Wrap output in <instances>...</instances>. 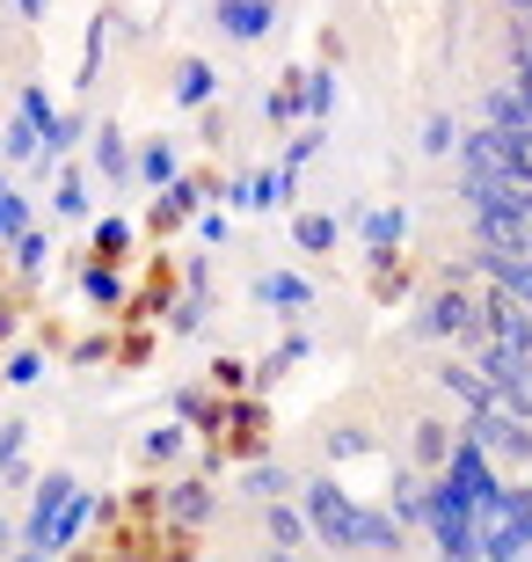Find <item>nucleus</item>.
Masks as SVG:
<instances>
[{"mask_svg":"<svg viewBox=\"0 0 532 562\" xmlns=\"http://www.w3.org/2000/svg\"><path fill=\"white\" fill-rule=\"evenodd\" d=\"M299 512L314 526V548H328V555H365V504L350 497L336 475L299 482Z\"/></svg>","mask_w":532,"mask_h":562,"instance_id":"f257e3e1","label":"nucleus"},{"mask_svg":"<svg viewBox=\"0 0 532 562\" xmlns=\"http://www.w3.org/2000/svg\"><path fill=\"white\" fill-rule=\"evenodd\" d=\"M409 336H423V344H482V307H474V292L445 278V285L416 307Z\"/></svg>","mask_w":532,"mask_h":562,"instance_id":"f03ea898","label":"nucleus"},{"mask_svg":"<svg viewBox=\"0 0 532 562\" xmlns=\"http://www.w3.org/2000/svg\"><path fill=\"white\" fill-rule=\"evenodd\" d=\"M467 438L496 460V475H503V482L532 468V424H525V417H511L503 402H489L482 417H467Z\"/></svg>","mask_w":532,"mask_h":562,"instance_id":"7ed1b4c3","label":"nucleus"},{"mask_svg":"<svg viewBox=\"0 0 532 562\" xmlns=\"http://www.w3.org/2000/svg\"><path fill=\"white\" fill-rule=\"evenodd\" d=\"M81 497V482L66 475V468H52V475L30 490V519H22V548H44L52 555V533H59V519H66V504Z\"/></svg>","mask_w":532,"mask_h":562,"instance_id":"20e7f679","label":"nucleus"},{"mask_svg":"<svg viewBox=\"0 0 532 562\" xmlns=\"http://www.w3.org/2000/svg\"><path fill=\"white\" fill-rule=\"evenodd\" d=\"M212 22H219L234 44H263L270 22H278V0H212Z\"/></svg>","mask_w":532,"mask_h":562,"instance_id":"39448f33","label":"nucleus"},{"mask_svg":"<svg viewBox=\"0 0 532 562\" xmlns=\"http://www.w3.org/2000/svg\"><path fill=\"white\" fill-rule=\"evenodd\" d=\"M452 446H460V431H452L445 417H416L409 424V468H423V475H445Z\"/></svg>","mask_w":532,"mask_h":562,"instance_id":"423d86ee","label":"nucleus"},{"mask_svg":"<svg viewBox=\"0 0 532 562\" xmlns=\"http://www.w3.org/2000/svg\"><path fill=\"white\" fill-rule=\"evenodd\" d=\"M482 125H489L496 139H532V103L518 88H489V95H482Z\"/></svg>","mask_w":532,"mask_h":562,"instance_id":"0eeeda50","label":"nucleus"},{"mask_svg":"<svg viewBox=\"0 0 532 562\" xmlns=\"http://www.w3.org/2000/svg\"><path fill=\"white\" fill-rule=\"evenodd\" d=\"M430 380H438V395H452L460 409H467V417H482V409L496 402V395H489V380L474 373V366H460V358H445V366H438Z\"/></svg>","mask_w":532,"mask_h":562,"instance_id":"6e6552de","label":"nucleus"},{"mask_svg":"<svg viewBox=\"0 0 532 562\" xmlns=\"http://www.w3.org/2000/svg\"><path fill=\"white\" fill-rule=\"evenodd\" d=\"M474 278H489L496 292H511L518 307H532V256H474Z\"/></svg>","mask_w":532,"mask_h":562,"instance_id":"1a4fd4ad","label":"nucleus"},{"mask_svg":"<svg viewBox=\"0 0 532 562\" xmlns=\"http://www.w3.org/2000/svg\"><path fill=\"white\" fill-rule=\"evenodd\" d=\"M292 190H299V176H292V168L278 161V168H263V176H248V183L234 190V198H241L248 212H270V205H292Z\"/></svg>","mask_w":532,"mask_h":562,"instance_id":"9d476101","label":"nucleus"},{"mask_svg":"<svg viewBox=\"0 0 532 562\" xmlns=\"http://www.w3.org/2000/svg\"><path fill=\"white\" fill-rule=\"evenodd\" d=\"M263 533H270V548H292V555H299V548H314V526H307V512H299V504H263Z\"/></svg>","mask_w":532,"mask_h":562,"instance_id":"9b49d317","label":"nucleus"},{"mask_svg":"<svg viewBox=\"0 0 532 562\" xmlns=\"http://www.w3.org/2000/svg\"><path fill=\"white\" fill-rule=\"evenodd\" d=\"M256 300H263V307H285V314H307L314 285L299 271H270V278H256Z\"/></svg>","mask_w":532,"mask_h":562,"instance_id":"f8f14e48","label":"nucleus"},{"mask_svg":"<svg viewBox=\"0 0 532 562\" xmlns=\"http://www.w3.org/2000/svg\"><path fill=\"white\" fill-rule=\"evenodd\" d=\"M132 176H139V183H154V190H176V183H183V161H176V146H168V139H146Z\"/></svg>","mask_w":532,"mask_h":562,"instance_id":"ddd939ff","label":"nucleus"},{"mask_svg":"<svg viewBox=\"0 0 532 562\" xmlns=\"http://www.w3.org/2000/svg\"><path fill=\"white\" fill-rule=\"evenodd\" d=\"M212 504H219V497H212L205 482H176V490L161 497V512H168L176 526H205V519H212Z\"/></svg>","mask_w":532,"mask_h":562,"instance_id":"4468645a","label":"nucleus"},{"mask_svg":"<svg viewBox=\"0 0 532 562\" xmlns=\"http://www.w3.org/2000/svg\"><path fill=\"white\" fill-rule=\"evenodd\" d=\"M212 95H219V74H212L205 59H183V66H176V103H183V110H205Z\"/></svg>","mask_w":532,"mask_h":562,"instance_id":"2eb2a0df","label":"nucleus"},{"mask_svg":"<svg viewBox=\"0 0 532 562\" xmlns=\"http://www.w3.org/2000/svg\"><path fill=\"white\" fill-rule=\"evenodd\" d=\"M401 234H409V212H401V205H380V212H365V249H372V256L401 249Z\"/></svg>","mask_w":532,"mask_h":562,"instance_id":"dca6fc26","label":"nucleus"},{"mask_svg":"<svg viewBox=\"0 0 532 562\" xmlns=\"http://www.w3.org/2000/svg\"><path fill=\"white\" fill-rule=\"evenodd\" d=\"M285 490H299V482H292V468H270V460L241 475V497H256V504H278Z\"/></svg>","mask_w":532,"mask_h":562,"instance_id":"f3484780","label":"nucleus"},{"mask_svg":"<svg viewBox=\"0 0 532 562\" xmlns=\"http://www.w3.org/2000/svg\"><path fill=\"white\" fill-rule=\"evenodd\" d=\"M95 168H103L110 183H124V176L139 168L132 154H124V132H117V125H103V132H95Z\"/></svg>","mask_w":532,"mask_h":562,"instance_id":"a211bd4d","label":"nucleus"},{"mask_svg":"<svg viewBox=\"0 0 532 562\" xmlns=\"http://www.w3.org/2000/svg\"><path fill=\"white\" fill-rule=\"evenodd\" d=\"M292 241H299L307 256L336 249V212H299V220H292Z\"/></svg>","mask_w":532,"mask_h":562,"instance_id":"6ab92c4d","label":"nucleus"},{"mask_svg":"<svg viewBox=\"0 0 532 562\" xmlns=\"http://www.w3.org/2000/svg\"><path fill=\"white\" fill-rule=\"evenodd\" d=\"M416 146H423L430 161H445V154H460V125H452L445 110H430V117H423V139H416Z\"/></svg>","mask_w":532,"mask_h":562,"instance_id":"aec40b11","label":"nucleus"},{"mask_svg":"<svg viewBox=\"0 0 532 562\" xmlns=\"http://www.w3.org/2000/svg\"><path fill=\"white\" fill-rule=\"evenodd\" d=\"M88 519H95V497H88V490H81V497L66 504V519H59V533H52V555H66V548L81 541V533H88Z\"/></svg>","mask_w":532,"mask_h":562,"instance_id":"412c9836","label":"nucleus"},{"mask_svg":"<svg viewBox=\"0 0 532 562\" xmlns=\"http://www.w3.org/2000/svg\"><path fill=\"white\" fill-rule=\"evenodd\" d=\"M496 402H503L511 417L532 424V366H518V380H503V387H496Z\"/></svg>","mask_w":532,"mask_h":562,"instance_id":"4be33fe9","label":"nucleus"},{"mask_svg":"<svg viewBox=\"0 0 532 562\" xmlns=\"http://www.w3.org/2000/svg\"><path fill=\"white\" fill-rule=\"evenodd\" d=\"M52 205H59L66 220H81V212H88V183H81V168H66V176H59V190H52Z\"/></svg>","mask_w":532,"mask_h":562,"instance_id":"5701e85b","label":"nucleus"},{"mask_svg":"<svg viewBox=\"0 0 532 562\" xmlns=\"http://www.w3.org/2000/svg\"><path fill=\"white\" fill-rule=\"evenodd\" d=\"M0 139H8V161H44V139L22 125V117H8V132H0Z\"/></svg>","mask_w":532,"mask_h":562,"instance_id":"b1692460","label":"nucleus"},{"mask_svg":"<svg viewBox=\"0 0 532 562\" xmlns=\"http://www.w3.org/2000/svg\"><path fill=\"white\" fill-rule=\"evenodd\" d=\"M197 198H205L197 183H176V190L161 198V205H154V227H168V220H183V212H197Z\"/></svg>","mask_w":532,"mask_h":562,"instance_id":"393cba45","label":"nucleus"},{"mask_svg":"<svg viewBox=\"0 0 532 562\" xmlns=\"http://www.w3.org/2000/svg\"><path fill=\"white\" fill-rule=\"evenodd\" d=\"M81 285H88V300H95V307H117V300H124V278H117V271H103V263H95Z\"/></svg>","mask_w":532,"mask_h":562,"instance_id":"a878e982","label":"nucleus"},{"mask_svg":"<svg viewBox=\"0 0 532 562\" xmlns=\"http://www.w3.org/2000/svg\"><path fill=\"white\" fill-rule=\"evenodd\" d=\"M22 446H30V424H0V475L22 468Z\"/></svg>","mask_w":532,"mask_h":562,"instance_id":"bb28decb","label":"nucleus"},{"mask_svg":"<svg viewBox=\"0 0 532 562\" xmlns=\"http://www.w3.org/2000/svg\"><path fill=\"white\" fill-rule=\"evenodd\" d=\"M511 81H532V22H511Z\"/></svg>","mask_w":532,"mask_h":562,"instance_id":"cd10ccee","label":"nucleus"},{"mask_svg":"<svg viewBox=\"0 0 532 562\" xmlns=\"http://www.w3.org/2000/svg\"><path fill=\"white\" fill-rule=\"evenodd\" d=\"M299 81H307V110L328 117V103H336V74H299Z\"/></svg>","mask_w":532,"mask_h":562,"instance_id":"c85d7f7f","label":"nucleus"},{"mask_svg":"<svg viewBox=\"0 0 532 562\" xmlns=\"http://www.w3.org/2000/svg\"><path fill=\"white\" fill-rule=\"evenodd\" d=\"M44 256H52V241H44V234L30 227V234L15 241V263H22V271H44Z\"/></svg>","mask_w":532,"mask_h":562,"instance_id":"c756f323","label":"nucleus"},{"mask_svg":"<svg viewBox=\"0 0 532 562\" xmlns=\"http://www.w3.org/2000/svg\"><path fill=\"white\" fill-rule=\"evenodd\" d=\"M146 460H168V453H183V431L176 424H161V431H146V446H139Z\"/></svg>","mask_w":532,"mask_h":562,"instance_id":"7c9ffc66","label":"nucleus"},{"mask_svg":"<svg viewBox=\"0 0 532 562\" xmlns=\"http://www.w3.org/2000/svg\"><path fill=\"white\" fill-rule=\"evenodd\" d=\"M314 146H321V125H314V132H299V139L285 146V168H292V176H299V161H314Z\"/></svg>","mask_w":532,"mask_h":562,"instance_id":"2f4dec72","label":"nucleus"},{"mask_svg":"<svg viewBox=\"0 0 532 562\" xmlns=\"http://www.w3.org/2000/svg\"><path fill=\"white\" fill-rule=\"evenodd\" d=\"M124 241H132V227H124V220H103V227H95V249H110V256H117Z\"/></svg>","mask_w":532,"mask_h":562,"instance_id":"473e14b6","label":"nucleus"},{"mask_svg":"<svg viewBox=\"0 0 532 562\" xmlns=\"http://www.w3.org/2000/svg\"><path fill=\"white\" fill-rule=\"evenodd\" d=\"M44 373V366H37V358H30V351H22V358H8V380H15V387H30V380H37Z\"/></svg>","mask_w":532,"mask_h":562,"instance_id":"72a5a7b5","label":"nucleus"},{"mask_svg":"<svg viewBox=\"0 0 532 562\" xmlns=\"http://www.w3.org/2000/svg\"><path fill=\"white\" fill-rule=\"evenodd\" d=\"M197 234H205V241H226V212H197Z\"/></svg>","mask_w":532,"mask_h":562,"instance_id":"f704fd0d","label":"nucleus"},{"mask_svg":"<svg viewBox=\"0 0 532 562\" xmlns=\"http://www.w3.org/2000/svg\"><path fill=\"white\" fill-rule=\"evenodd\" d=\"M15 15L22 22H44V0H15Z\"/></svg>","mask_w":532,"mask_h":562,"instance_id":"c9c22d12","label":"nucleus"},{"mask_svg":"<svg viewBox=\"0 0 532 562\" xmlns=\"http://www.w3.org/2000/svg\"><path fill=\"white\" fill-rule=\"evenodd\" d=\"M8 548H15V526L0 519V562H8Z\"/></svg>","mask_w":532,"mask_h":562,"instance_id":"e433bc0d","label":"nucleus"},{"mask_svg":"<svg viewBox=\"0 0 532 562\" xmlns=\"http://www.w3.org/2000/svg\"><path fill=\"white\" fill-rule=\"evenodd\" d=\"M503 8H511V15H518V22H532V0H503Z\"/></svg>","mask_w":532,"mask_h":562,"instance_id":"4c0bfd02","label":"nucleus"},{"mask_svg":"<svg viewBox=\"0 0 532 562\" xmlns=\"http://www.w3.org/2000/svg\"><path fill=\"white\" fill-rule=\"evenodd\" d=\"M8 562H52V555H44V548H22V555H8Z\"/></svg>","mask_w":532,"mask_h":562,"instance_id":"58836bf2","label":"nucleus"},{"mask_svg":"<svg viewBox=\"0 0 532 562\" xmlns=\"http://www.w3.org/2000/svg\"><path fill=\"white\" fill-rule=\"evenodd\" d=\"M263 562H299V555H292V548H263Z\"/></svg>","mask_w":532,"mask_h":562,"instance_id":"ea45409f","label":"nucleus"},{"mask_svg":"<svg viewBox=\"0 0 532 562\" xmlns=\"http://www.w3.org/2000/svg\"><path fill=\"white\" fill-rule=\"evenodd\" d=\"M8 198H15V183H8V176H0V212H8Z\"/></svg>","mask_w":532,"mask_h":562,"instance_id":"a19ab883","label":"nucleus"},{"mask_svg":"<svg viewBox=\"0 0 532 562\" xmlns=\"http://www.w3.org/2000/svg\"><path fill=\"white\" fill-rule=\"evenodd\" d=\"M511 88H518V95H525V103H532V81H511Z\"/></svg>","mask_w":532,"mask_h":562,"instance_id":"79ce46f5","label":"nucleus"}]
</instances>
